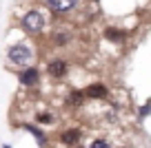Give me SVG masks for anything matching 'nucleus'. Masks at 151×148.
I'll return each instance as SVG.
<instances>
[{
    "label": "nucleus",
    "instance_id": "nucleus-17",
    "mask_svg": "<svg viewBox=\"0 0 151 148\" xmlns=\"http://www.w3.org/2000/svg\"><path fill=\"white\" fill-rule=\"evenodd\" d=\"M91 2H98V0H91Z\"/></svg>",
    "mask_w": 151,
    "mask_h": 148
},
{
    "label": "nucleus",
    "instance_id": "nucleus-9",
    "mask_svg": "<svg viewBox=\"0 0 151 148\" xmlns=\"http://www.w3.org/2000/svg\"><path fill=\"white\" fill-rule=\"evenodd\" d=\"M102 36L107 38L109 42H124L127 33H124L122 29H118V27H107V29H104V33H102Z\"/></svg>",
    "mask_w": 151,
    "mask_h": 148
},
{
    "label": "nucleus",
    "instance_id": "nucleus-11",
    "mask_svg": "<svg viewBox=\"0 0 151 148\" xmlns=\"http://www.w3.org/2000/svg\"><path fill=\"white\" fill-rule=\"evenodd\" d=\"M71 40H73V36H71L69 31H58V33H53V44L56 46H67V44H71Z\"/></svg>",
    "mask_w": 151,
    "mask_h": 148
},
{
    "label": "nucleus",
    "instance_id": "nucleus-5",
    "mask_svg": "<svg viewBox=\"0 0 151 148\" xmlns=\"http://www.w3.org/2000/svg\"><path fill=\"white\" fill-rule=\"evenodd\" d=\"M18 80H20V84H22L24 88L38 86V82H40V71H38L36 66H24L18 73Z\"/></svg>",
    "mask_w": 151,
    "mask_h": 148
},
{
    "label": "nucleus",
    "instance_id": "nucleus-12",
    "mask_svg": "<svg viewBox=\"0 0 151 148\" xmlns=\"http://www.w3.org/2000/svg\"><path fill=\"white\" fill-rule=\"evenodd\" d=\"M53 120H56V117H53L51 113H38V115H36L38 124H53Z\"/></svg>",
    "mask_w": 151,
    "mask_h": 148
},
{
    "label": "nucleus",
    "instance_id": "nucleus-14",
    "mask_svg": "<svg viewBox=\"0 0 151 148\" xmlns=\"http://www.w3.org/2000/svg\"><path fill=\"white\" fill-rule=\"evenodd\" d=\"M145 115H151V104H145L140 108V117H145Z\"/></svg>",
    "mask_w": 151,
    "mask_h": 148
},
{
    "label": "nucleus",
    "instance_id": "nucleus-10",
    "mask_svg": "<svg viewBox=\"0 0 151 148\" xmlns=\"http://www.w3.org/2000/svg\"><path fill=\"white\" fill-rule=\"evenodd\" d=\"M85 104V91H71L67 95V106L71 108H80Z\"/></svg>",
    "mask_w": 151,
    "mask_h": 148
},
{
    "label": "nucleus",
    "instance_id": "nucleus-3",
    "mask_svg": "<svg viewBox=\"0 0 151 148\" xmlns=\"http://www.w3.org/2000/svg\"><path fill=\"white\" fill-rule=\"evenodd\" d=\"M67 73H69V62H67V60H62V58H53V60L47 62V75H49V78L60 80V78H65Z\"/></svg>",
    "mask_w": 151,
    "mask_h": 148
},
{
    "label": "nucleus",
    "instance_id": "nucleus-1",
    "mask_svg": "<svg viewBox=\"0 0 151 148\" xmlns=\"http://www.w3.org/2000/svg\"><path fill=\"white\" fill-rule=\"evenodd\" d=\"M33 58H36V53H33V49L29 44H24V42H18V44H11L9 49H7V60L11 62L14 66H29L33 62Z\"/></svg>",
    "mask_w": 151,
    "mask_h": 148
},
{
    "label": "nucleus",
    "instance_id": "nucleus-16",
    "mask_svg": "<svg viewBox=\"0 0 151 148\" xmlns=\"http://www.w3.org/2000/svg\"><path fill=\"white\" fill-rule=\"evenodd\" d=\"M76 148H85V146H76Z\"/></svg>",
    "mask_w": 151,
    "mask_h": 148
},
{
    "label": "nucleus",
    "instance_id": "nucleus-6",
    "mask_svg": "<svg viewBox=\"0 0 151 148\" xmlns=\"http://www.w3.org/2000/svg\"><path fill=\"white\" fill-rule=\"evenodd\" d=\"M85 97H89V100H104V97H109L107 84L93 82V84H89V86H85Z\"/></svg>",
    "mask_w": 151,
    "mask_h": 148
},
{
    "label": "nucleus",
    "instance_id": "nucleus-13",
    "mask_svg": "<svg viewBox=\"0 0 151 148\" xmlns=\"http://www.w3.org/2000/svg\"><path fill=\"white\" fill-rule=\"evenodd\" d=\"M91 148H111V144L107 139H96V142H91Z\"/></svg>",
    "mask_w": 151,
    "mask_h": 148
},
{
    "label": "nucleus",
    "instance_id": "nucleus-8",
    "mask_svg": "<svg viewBox=\"0 0 151 148\" xmlns=\"http://www.w3.org/2000/svg\"><path fill=\"white\" fill-rule=\"evenodd\" d=\"M22 128L36 137V142H38V146H40V148H45V146L49 144V135H47V130H42L40 126H36V124H22Z\"/></svg>",
    "mask_w": 151,
    "mask_h": 148
},
{
    "label": "nucleus",
    "instance_id": "nucleus-2",
    "mask_svg": "<svg viewBox=\"0 0 151 148\" xmlns=\"http://www.w3.org/2000/svg\"><path fill=\"white\" fill-rule=\"evenodd\" d=\"M20 27H22V31L29 33V36H38V33H42V29L47 27V18L38 9H29L27 14L20 18Z\"/></svg>",
    "mask_w": 151,
    "mask_h": 148
},
{
    "label": "nucleus",
    "instance_id": "nucleus-7",
    "mask_svg": "<svg viewBox=\"0 0 151 148\" xmlns=\"http://www.w3.org/2000/svg\"><path fill=\"white\" fill-rule=\"evenodd\" d=\"M80 139H82L80 128H67V130H62V133L58 135V142H60L62 146H76V144H80Z\"/></svg>",
    "mask_w": 151,
    "mask_h": 148
},
{
    "label": "nucleus",
    "instance_id": "nucleus-4",
    "mask_svg": "<svg viewBox=\"0 0 151 148\" xmlns=\"http://www.w3.org/2000/svg\"><path fill=\"white\" fill-rule=\"evenodd\" d=\"M42 5L53 14H69L78 7V0H42Z\"/></svg>",
    "mask_w": 151,
    "mask_h": 148
},
{
    "label": "nucleus",
    "instance_id": "nucleus-15",
    "mask_svg": "<svg viewBox=\"0 0 151 148\" xmlns=\"http://www.w3.org/2000/svg\"><path fill=\"white\" fill-rule=\"evenodd\" d=\"M2 148H11V146H9V144H2Z\"/></svg>",
    "mask_w": 151,
    "mask_h": 148
}]
</instances>
